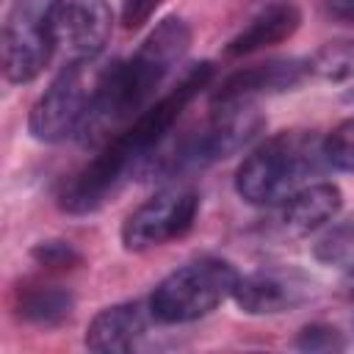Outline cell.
<instances>
[{
  "mask_svg": "<svg viewBox=\"0 0 354 354\" xmlns=\"http://www.w3.org/2000/svg\"><path fill=\"white\" fill-rule=\"evenodd\" d=\"M210 77H213L210 61L194 64L166 94H160L144 113H138L124 130H119L102 144V149L64 185L58 205L75 216H86L102 207L105 199L127 177H136L144 158L174 130L183 111L210 83Z\"/></svg>",
  "mask_w": 354,
  "mask_h": 354,
  "instance_id": "cell-1",
  "label": "cell"
},
{
  "mask_svg": "<svg viewBox=\"0 0 354 354\" xmlns=\"http://www.w3.org/2000/svg\"><path fill=\"white\" fill-rule=\"evenodd\" d=\"M191 47V28L180 17L160 19L127 61H111L94 108L80 127L83 144H105L155 102V91Z\"/></svg>",
  "mask_w": 354,
  "mask_h": 354,
  "instance_id": "cell-2",
  "label": "cell"
},
{
  "mask_svg": "<svg viewBox=\"0 0 354 354\" xmlns=\"http://www.w3.org/2000/svg\"><path fill=\"white\" fill-rule=\"evenodd\" d=\"M266 119L254 108V102L238 105H213V116L196 127L183 130L180 136L171 130L138 166L136 177L141 180H177L194 171H202L243 147H249Z\"/></svg>",
  "mask_w": 354,
  "mask_h": 354,
  "instance_id": "cell-3",
  "label": "cell"
},
{
  "mask_svg": "<svg viewBox=\"0 0 354 354\" xmlns=\"http://www.w3.org/2000/svg\"><path fill=\"white\" fill-rule=\"evenodd\" d=\"M329 169L324 136L313 130H285L257 144L235 171V191L257 207H277Z\"/></svg>",
  "mask_w": 354,
  "mask_h": 354,
  "instance_id": "cell-4",
  "label": "cell"
},
{
  "mask_svg": "<svg viewBox=\"0 0 354 354\" xmlns=\"http://www.w3.org/2000/svg\"><path fill=\"white\" fill-rule=\"evenodd\" d=\"M108 66L111 61H100L97 55L75 58L72 64H66L33 102L28 116L30 136L44 144L77 136L94 108Z\"/></svg>",
  "mask_w": 354,
  "mask_h": 354,
  "instance_id": "cell-5",
  "label": "cell"
},
{
  "mask_svg": "<svg viewBox=\"0 0 354 354\" xmlns=\"http://www.w3.org/2000/svg\"><path fill=\"white\" fill-rule=\"evenodd\" d=\"M238 277L235 266L221 257L185 263L155 285L149 310L158 324H188L205 318L235 293Z\"/></svg>",
  "mask_w": 354,
  "mask_h": 354,
  "instance_id": "cell-6",
  "label": "cell"
},
{
  "mask_svg": "<svg viewBox=\"0 0 354 354\" xmlns=\"http://www.w3.org/2000/svg\"><path fill=\"white\" fill-rule=\"evenodd\" d=\"M50 0H14L3 22V75L8 83H30L47 66L55 44L47 25Z\"/></svg>",
  "mask_w": 354,
  "mask_h": 354,
  "instance_id": "cell-7",
  "label": "cell"
},
{
  "mask_svg": "<svg viewBox=\"0 0 354 354\" xmlns=\"http://www.w3.org/2000/svg\"><path fill=\"white\" fill-rule=\"evenodd\" d=\"M199 210V194L188 185H169L138 205L122 224V243L127 252H147L166 241L183 238Z\"/></svg>",
  "mask_w": 354,
  "mask_h": 354,
  "instance_id": "cell-8",
  "label": "cell"
},
{
  "mask_svg": "<svg viewBox=\"0 0 354 354\" xmlns=\"http://www.w3.org/2000/svg\"><path fill=\"white\" fill-rule=\"evenodd\" d=\"M47 25L58 50L72 58H94L111 39L113 14L105 0H50Z\"/></svg>",
  "mask_w": 354,
  "mask_h": 354,
  "instance_id": "cell-9",
  "label": "cell"
},
{
  "mask_svg": "<svg viewBox=\"0 0 354 354\" xmlns=\"http://www.w3.org/2000/svg\"><path fill=\"white\" fill-rule=\"evenodd\" d=\"M310 75L313 72L307 58H271L263 64H252L227 75L213 88L210 105H238V102H254L257 97L282 94L301 86Z\"/></svg>",
  "mask_w": 354,
  "mask_h": 354,
  "instance_id": "cell-10",
  "label": "cell"
},
{
  "mask_svg": "<svg viewBox=\"0 0 354 354\" xmlns=\"http://www.w3.org/2000/svg\"><path fill=\"white\" fill-rule=\"evenodd\" d=\"M313 296V279L299 268H257L238 277L232 299L249 315H277L304 304Z\"/></svg>",
  "mask_w": 354,
  "mask_h": 354,
  "instance_id": "cell-11",
  "label": "cell"
},
{
  "mask_svg": "<svg viewBox=\"0 0 354 354\" xmlns=\"http://www.w3.org/2000/svg\"><path fill=\"white\" fill-rule=\"evenodd\" d=\"M340 207H343L340 188L335 183L315 180L301 191H296L293 196H288L285 202H279L271 224L282 238H301L335 221Z\"/></svg>",
  "mask_w": 354,
  "mask_h": 354,
  "instance_id": "cell-12",
  "label": "cell"
},
{
  "mask_svg": "<svg viewBox=\"0 0 354 354\" xmlns=\"http://www.w3.org/2000/svg\"><path fill=\"white\" fill-rule=\"evenodd\" d=\"M155 321L149 301H122L100 310L86 329V348L97 354H124L138 348Z\"/></svg>",
  "mask_w": 354,
  "mask_h": 354,
  "instance_id": "cell-13",
  "label": "cell"
},
{
  "mask_svg": "<svg viewBox=\"0 0 354 354\" xmlns=\"http://www.w3.org/2000/svg\"><path fill=\"white\" fill-rule=\"evenodd\" d=\"M301 25V14L293 3H274L268 8H263L254 19H249V25L243 30H238L224 53L227 55H252L257 50L274 47L285 39H290Z\"/></svg>",
  "mask_w": 354,
  "mask_h": 354,
  "instance_id": "cell-14",
  "label": "cell"
},
{
  "mask_svg": "<svg viewBox=\"0 0 354 354\" xmlns=\"http://www.w3.org/2000/svg\"><path fill=\"white\" fill-rule=\"evenodd\" d=\"M75 310V296L55 282H19L14 288V315L33 326H61Z\"/></svg>",
  "mask_w": 354,
  "mask_h": 354,
  "instance_id": "cell-15",
  "label": "cell"
},
{
  "mask_svg": "<svg viewBox=\"0 0 354 354\" xmlns=\"http://www.w3.org/2000/svg\"><path fill=\"white\" fill-rule=\"evenodd\" d=\"M310 72L321 80L343 83L354 77V39H332L321 44L310 58Z\"/></svg>",
  "mask_w": 354,
  "mask_h": 354,
  "instance_id": "cell-16",
  "label": "cell"
},
{
  "mask_svg": "<svg viewBox=\"0 0 354 354\" xmlns=\"http://www.w3.org/2000/svg\"><path fill=\"white\" fill-rule=\"evenodd\" d=\"M315 257H318L321 263L354 268V221L329 230V232L315 243Z\"/></svg>",
  "mask_w": 354,
  "mask_h": 354,
  "instance_id": "cell-17",
  "label": "cell"
},
{
  "mask_svg": "<svg viewBox=\"0 0 354 354\" xmlns=\"http://www.w3.org/2000/svg\"><path fill=\"white\" fill-rule=\"evenodd\" d=\"M324 152L329 169L354 171V119L340 122L329 136H324Z\"/></svg>",
  "mask_w": 354,
  "mask_h": 354,
  "instance_id": "cell-18",
  "label": "cell"
},
{
  "mask_svg": "<svg viewBox=\"0 0 354 354\" xmlns=\"http://www.w3.org/2000/svg\"><path fill=\"white\" fill-rule=\"evenodd\" d=\"M293 346L299 351H310V354H315V351H340V348H346V337H343L340 329H335L329 324H310L296 335Z\"/></svg>",
  "mask_w": 354,
  "mask_h": 354,
  "instance_id": "cell-19",
  "label": "cell"
},
{
  "mask_svg": "<svg viewBox=\"0 0 354 354\" xmlns=\"http://www.w3.org/2000/svg\"><path fill=\"white\" fill-rule=\"evenodd\" d=\"M30 257L44 266V268H55V271H64V268H75L83 257L80 252L69 243V241H41L30 249Z\"/></svg>",
  "mask_w": 354,
  "mask_h": 354,
  "instance_id": "cell-20",
  "label": "cell"
},
{
  "mask_svg": "<svg viewBox=\"0 0 354 354\" xmlns=\"http://www.w3.org/2000/svg\"><path fill=\"white\" fill-rule=\"evenodd\" d=\"M160 6H163V0H122V25L130 30L141 28Z\"/></svg>",
  "mask_w": 354,
  "mask_h": 354,
  "instance_id": "cell-21",
  "label": "cell"
},
{
  "mask_svg": "<svg viewBox=\"0 0 354 354\" xmlns=\"http://www.w3.org/2000/svg\"><path fill=\"white\" fill-rule=\"evenodd\" d=\"M324 8L332 19L354 22V0H324Z\"/></svg>",
  "mask_w": 354,
  "mask_h": 354,
  "instance_id": "cell-22",
  "label": "cell"
},
{
  "mask_svg": "<svg viewBox=\"0 0 354 354\" xmlns=\"http://www.w3.org/2000/svg\"><path fill=\"white\" fill-rule=\"evenodd\" d=\"M343 288H346V296L354 299V268H348V274H346V279H343Z\"/></svg>",
  "mask_w": 354,
  "mask_h": 354,
  "instance_id": "cell-23",
  "label": "cell"
},
{
  "mask_svg": "<svg viewBox=\"0 0 354 354\" xmlns=\"http://www.w3.org/2000/svg\"><path fill=\"white\" fill-rule=\"evenodd\" d=\"M346 100H348V102H351V105H354V88H351V91H348V94H346Z\"/></svg>",
  "mask_w": 354,
  "mask_h": 354,
  "instance_id": "cell-24",
  "label": "cell"
}]
</instances>
